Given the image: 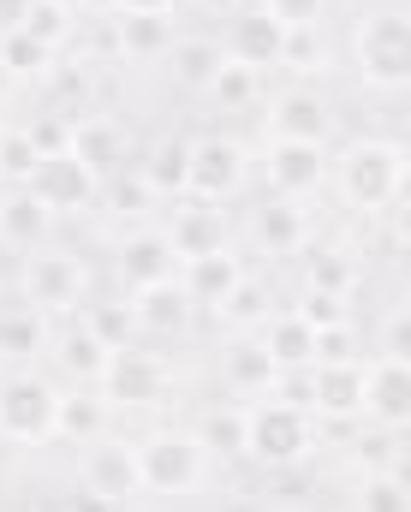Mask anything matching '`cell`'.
Masks as SVG:
<instances>
[{"instance_id":"obj_1","label":"cell","mask_w":411,"mask_h":512,"mask_svg":"<svg viewBox=\"0 0 411 512\" xmlns=\"http://www.w3.org/2000/svg\"><path fill=\"white\" fill-rule=\"evenodd\" d=\"M328 185L352 215L382 221L394 203H406V143L400 137H352L346 149H328Z\"/></svg>"},{"instance_id":"obj_2","label":"cell","mask_w":411,"mask_h":512,"mask_svg":"<svg viewBox=\"0 0 411 512\" xmlns=\"http://www.w3.org/2000/svg\"><path fill=\"white\" fill-rule=\"evenodd\" d=\"M322 447V423L286 399H245V465L257 471H304Z\"/></svg>"},{"instance_id":"obj_3","label":"cell","mask_w":411,"mask_h":512,"mask_svg":"<svg viewBox=\"0 0 411 512\" xmlns=\"http://www.w3.org/2000/svg\"><path fill=\"white\" fill-rule=\"evenodd\" d=\"M352 72L376 96H400L411 84V18L406 6H370L352 24Z\"/></svg>"},{"instance_id":"obj_4","label":"cell","mask_w":411,"mask_h":512,"mask_svg":"<svg viewBox=\"0 0 411 512\" xmlns=\"http://www.w3.org/2000/svg\"><path fill=\"white\" fill-rule=\"evenodd\" d=\"M132 441H137L143 495H155V501H185V495H197V489L215 477L209 453H203V447H197V435H191V429H179V423H161V429L132 435Z\"/></svg>"},{"instance_id":"obj_5","label":"cell","mask_w":411,"mask_h":512,"mask_svg":"<svg viewBox=\"0 0 411 512\" xmlns=\"http://www.w3.org/2000/svg\"><path fill=\"white\" fill-rule=\"evenodd\" d=\"M54 399L60 382L42 376L36 364H18L0 376V441L18 447V453H36L54 441Z\"/></svg>"},{"instance_id":"obj_6","label":"cell","mask_w":411,"mask_h":512,"mask_svg":"<svg viewBox=\"0 0 411 512\" xmlns=\"http://www.w3.org/2000/svg\"><path fill=\"white\" fill-rule=\"evenodd\" d=\"M102 399L114 405V417L120 411H161V405H173V393H179V370H173V358H161V352H149V346H120L114 358H108V370H102Z\"/></svg>"},{"instance_id":"obj_7","label":"cell","mask_w":411,"mask_h":512,"mask_svg":"<svg viewBox=\"0 0 411 512\" xmlns=\"http://www.w3.org/2000/svg\"><path fill=\"white\" fill-rule=\"evenodd\" d=\"M18 298H24L30 310L54 316V322H60V316H78L84 298H90V268H84V256L54 251V245L30 251L18 262Z\"/></svg>"},{"instance_id":"obj_8","label":"cell","mask_w":411,"mask_h":512,"mask_svg":"<svg viewBox=\"0 0 411 512\" xmlns=\"http://www.w3.org/2000/svg\"><path fill=\"white\" fill-rule=\"evenodd\" d=\"M251 185V149L227 131H209V137H191V161H185V197L197 203H233L239 191Z\"/></svg>"},{"instance_id":"obj_9","label":"cell","mask_w":411,"mask_h":512,"mask_svg":"<svg viewBox=\"0 0 411 512\" xmlns=\"http://www.w3.org/2000/svg\"><path fill=\"white\" fill-rule=\"evenodd\" d=\"M334 126H340V114H334V102L316 90V84H286V90H274L263 96V137H286V143H334Z\"/></svg>"},{"instance_id":"obj_10","label":"cell","mask_w":411,"mask_h":512,"mask_svg":"<svg viewBox=\"0 0 411 512\" xmlns=\"http://www.w3.org/2000/svg\"><path fill=\"white\" fill-rule=\"evenodd\" d=\"M310 239H316V221H310V209L292 203V197L263 191V197L251 203V215H245V245L257 256H269V262H298Z\"/></svg>"},{"instance_id":"obj_11","label":"cell","mask_w":411,"mask_h":512,"mask_svg":"<svg viewBox=\"0 0 411 512\" xmlns=\"http://www.w3.org/2000/svg\"><path fill=\"white\" fill-rule=\"evenodd\" d=\"M78 489H90V495H102V501H114V507H132L137 495H143V471H137V441L132 435L108 429L102 441H90V447L78 453Z\"/></svg>"},{"instance_id":"obj_12","label":"cell","mask_w":411,"mask_h":512,"mask_svg":"<svg viewBox=\"0 0 411 512\" xmlns=\"http://www.w3.org/2000/svg\"><path fill=\"white\" fill-rule=\"evenodd\" d=\"M263 185H269L274 197H292V203H304V197H316V191H328V149L322 143H286V137H263Z\"/></svg>"},{"instance_id":"obj_13","label":"cell","mask_w":411,"mask_h":512,"mask_svg":"<svg viewBox=\"0 0 411 512\" xmlns=\"http://www.w3.org/2000/svg\"><path fill=\"white\" fill-rule=\"evenodd\" d=\"M30 191L48 203V215H54V221H60V215H90V209L102 203V173H96V167H84V161L66 149V155H42V161H36Z\"/></svg>"},{"instance_id":"obj_14","label":"cell","mask_w":411,"mask_h":512,"mask_svg":"<svg viewBox=\"0 0 411 512\" xmlns=\"http://www.w3.org/2000/svg\"><path fill=\"white\" fill-rule=\"evenodd\" d=\"M364 429H382V435H400L411 423V364L406 358H364V411H358Z\"/></svg>"},{"instance_id":"obj_15","label":"cell","mask_w":411,"mask_h":512,"mask_svg":"<svg viewBox=\"0 0 411 512\" xmlns=\"http://www.w3.org/2000/svg\"><path fill=\"white\" fill-rule=\"evenodd\" d=\"M161 233H167V245H173L179 262L209 256V251H227V245H233V221H227V209H221V203H197V197H179V203L167 209Z\"/></svg>"},{"instance_id":"obj_16","label":"cell","mask_w":411,"mask_h":512,"mask_svg":"<svg viewBox=\"0 0 411 512\" xmlns=\"http://www.w3.org/2000/svg\"><path fill=\"white\" fill-rule=\"evenodd\" d=\"M179 274V256L167 245V233H161V221H149V227H126L120 239H114V280L137 292V286H155V280H173Z\"/></svg>"},{"instance_id":"obj_17","label":"cell","mask_w":411,"mask_h":512,"mask_svg":"<svg viewBox=\"0 0 411 512\" xmlns=\"http://www.w3.org/2000/svg\"><path fill=\"white\" fill-rule=\"evenodd\" d=\"M179 36V12H114L108 18V48L126 66H161Z\"/></svg>"},{"instance_id":"obj_18","label":"cell","mask_w":411,"mask_h":512,"mask_svg":"<svg viewBox=\"0 0 411 512\" xmlns=\"http://www.w3.org/2000/svg\"><path fill=\"white\" fill-rule=\"evenodd\" d=\"M364 411V358L310 364V417L316 423H358Z\"/></svg>"},{"instance_id":"obj_19","label":"cell","mask_w":411,"mask_h":512,"mask_svg":"<svg viewBox=\"0 0 411 512\" xmlns=\"http://www.w3.org/2000/svg\"><path fill=\"white\" fill-rule=\"evenodd\" d=\"M42 358L54 364V376H66V387H96L114 352H108V346L78 322V316H60V322H54V334H48V352H42Z\"/></svg>"},{"instance_id":"obj_20","label":"cell","mask_w":411,"mask_h":512,"mask_svg":"<svg viewBox=\"0 0 411 512\" xmlns=\"http://www.w3.org/2000/svg\"><path fill=\"white\" fill-rule=\"evenodd\" d=\"M221 48H227V60H239V66H251V72H280V48H286V24H274L263 6H239L233 12V24H227V36H221Z\"/></svg>"},{"instance_id":"obj_21","label":"cell","mask_w":411,"mask_h":512,"mask_svg":"<svg viewBox=\"0 0 411 512\" xmlns=\"http://www.w3.org/2000/svg\"><path fill=\"white\" fill-rule=\"evenodd\" d=\"M126 304H132L137 334H149V340H179V334L197 322V304L185 298V286H179V280L137 286V292H126Z\"/></svg>"},{"instance_id":"obj_22","label":"cell","mask_w":411,"mask_h":512,"mask_svg":"<svg viewBox=\"0 0 411 512\" xmlns=\"http://www.w3.org/2000/svg\"><path fill=\"white\" fill-rule=\"evenodd\" d=\"M179 286H185V298L197 304V316H209L239 280H245V251L239 245H227V251H209V256H191V262H179V274H173Z\"/></svg>"},{"instance_id":"obj_23","label":"cell","mask_w":411,"mask_h":512,"mask_svg":"<svg viewBox=\"0 0 411 512\" xmlns=\"http://www.w3.org/2000/svg\"><path fill=\"white\" fill-rule=\"evenodd\" d=\"M54 239V215L30 185H0V245L6 251H42Z\"/></svg>"},{"instance_id":"obj_24","label":"cell","mask_w":411,"mask_h":512,"mask_svg":"<svg viewBox=\"0 0 411 512\" xmlns=\"http://www.w3.org/2000/svg\"><path fill=\"white\" fill-rule=\"evenodd\" d=\"M108 429H114V405L102 399V387H60V399H54V441L90 447Z\"/></svg>"},{"instance_id":"obj_25","label":"cell","mask_w":411,"mask_h":512,"mask_svg":"<svg viewBox=\"0 0 411 512\" xmlns=\"http://www.w3.org/2000/svg\"><path fill=\"white\" fill-rule=\"evenodd\" d=\"M126 149H132V131H126V120H114V114H96V108L72 120V155H78L84 167H96L102 179L126 167Z\"/></svg>"},{"instance_id":"obj_26","label":"cell","mask_w":411,"mask_h":512,"mask_svg":"<svg viewBox=\"0 0 411 512\" xmlns=\"http://www.w3.org/2000/svg\"><path fill=\"white\" fill-rule=\"evenodd\" d=\"M257 340H263V352L274 358V370H310L316 364V328L292 304H274L269 322L257 328Z\"/></svg>"},{"instance_id":"obj_27","label":"cell","mask_w":411,"mask_h":512,"mask_svg":"<svg viewBox=\"0 0 411 512\" xmlns=\"http://www.w3.org/2000/svg\"><path fill=\"white\" fill-rule=\"evenodd\" d=\"M221 60H227V48H221V36H197V30H179L161 66L173 72V84H179V90H191V96H203V90L215 84V72H221Z\"/></svg>"},{"instance_id":"obj_28","label":"cell","mask_w":411,"mask_h":512,"mask_svg":"<svg viewBox=\"0 0 411 512\" xmlns=\"http://www.w3.org/2000/svg\"><path fill=\"white\" fill-rule=\"evenodd\" d=\"M274 358L263 352V340L257 334H233L227 340V352H221V382H227V393L233 399H263L274 387Z\"/></svg>"},{"instance_id":"obj_29","label":"cell","mask_w":411,"mask_h":512,"mask_svg":"<svg viewBox=\"0 0 411 512\" xmlns=\"http://www.w3.org/2000/svg\"><path fill=\"white\" fill-rule=\"evenodd\" d=\"M48 334H54V316L30 310L24 298L0 304V358H6L12 370H18V364H36V358L48 352Z\"/></svg>"},{"instance_id":"obj_30","label":"cell","mask_w":411,"mask_h":512,"mask_svg":"<svg viewBox=\"0 0 411 512\" xmlns=\"http://www.w3.org/2000/svg\"><path fill=\"white\" fill-rule=\"evenodd\" d=\"M197 447L209 453V465H245V399H221L197 417Z\"/></svg>"},{"instance_id":"obj_31","label":"cell","mask_w":411,"mask_h":512,"mask_svg":"<svg viewBox=\"0 0 411 512\" xmlns=\"http://www.w3.org/2000/svg\"><path fill=\"white\" fill-rule=\"evenodd\" d=\"M304 286H316V292H334V298H358V286H364V262L358 251H346V245H304Z\"/></svg>"},{"instance_id":"obj_32","label":"cell","mask_w":411,"mask_h":512,"mask_svg":"<svg viewBox=\"0 0 411 512\" xmlns=\"http://www.w3.org/2000/svg\"><path fill=\"white\" fill-rule=\"evenodd\" d=\"M185 161H191V137L161 131V137L137 155V173H143V185H149L161 203H179V197H185Z\"/></svg>"},{"instance_id":"obj_33","label":"cell","mask_w":411,"mask_h":512,"mask_svg":"<svg viewBox=\"0 0 411 512\" xmlns=\"http://www.w3.org/2000/svg\"><path fill=\"white\" fill-rule=\"evenodd\" d=\"M269 310H274V292H269V274H251L245 268V280L209 310V322L215 328H227V334H257L263 322H269Z\"/></svg>"},{"instance_id":"obj_34","label":"cell","mask_w":411,"mask_h":512,"mask_svg":"<svg viewBox=\"0 0 411 512\" xmlns=\"http://www.w3.org/2000/svg\"><path fill=\"white\" fill-rule=\"evenodd\" d=\"M102 203H108V215H114L120 227H149L161 197L143 185V173H137V167H120V173H108V179H102Z\"/></svg>"},{"instance_id":"obj_35","label":"cell","mask_w":411,"mask_h":512,"mask_svg":"<svg viewBox=\"0 0 411 512\" xmlns=\"http://www.w3.org/2000/svg\"><path fill=\"white\" fill-rule=\"evenodd\" d=\"M346 512H411V489H406V471L400 465H376L352 483V501Z\"/></svg>"},{"instance_id":"obj_36","label":"cell","mask_w":411,"mask_h":512,"mask_svg":"<svg viewBox=\"0 0 411 512\" xmlns=\"http://www.w3.org/2000/svg\"><path fill=\"white\" fill-rule=\"evenodd\" d=\"M209 102H215V114H251V108H263V72H251V66H239V60H221V72H215V84L203 90Z\"/></svg>"},{"instance_id":"obj_37","label":"cell","mask_w":411,"mask_h":512,"mask_svg":"<svg viewBox=\"0 0 411 512\" xmlns=\"http://www.w3.org/2000/svg\"><path fill=\"white\" fill-rule=\"evenodd\" d=\"M0 60H6V72H12L18 84H48L54 66H60V48L36 42L30 30H6V36H0Z\"/></svg>"},{"instance_id":"obj_38","label":"cell","mask_w":411,"mask_h":512,"mask_svg":"<svg viewBox=\"0 0 411 512\" xmlns=\"http://www.w3.org/2000/svg\"><path fill=\"white\" fill-rule=\"evenodd\" d=\"M328 60H334V48H328L322 24L286 30V48H280V72H292V84H310V78H322V72H328Z\"/></svg>"},{"instance_id":"obj_39","label":"cell","mask_w":411,"mask_h":512,"mask_svg":"<svg viewBox=\"0 0 411 512\" xmlns=\"http://www.w3.org/2000/svg\"><path fill=\"white\" fill-rule=\"evenodd\" d=\"M78 322H84L108 352H120V346H132L137 340V322H132V304H126V298H84Z\"/></svg>"},{"instance_id":"obj_40","label":"cell","mask_w":411,"mask_h":512,"mask_svg":"<svg viewBox=\"0 0 411 512\" xmlns=\"http://www.w3.org/2000/svg\"><path fill=\"white\" fill-rule=\"evenodd\" d=\"M78 24H84V18L72 12V0H30V12H24L18 30H30L36 42H48V48L66 54V48L78 42Z\"/></svg>"},{"instance_id":"obj_41","label":"cell","mask_w":411,"mask_h":512,"mask_svg":"<svg viewBox=\"0 0 411 512\" xmlns=\"http://www.w3.org/2000/svg\"><path fill=\"white\" fill-rule=\"evenodd\" d=\"M36 143L24 137V126H0V185H30L36 173Z\"/></svg>"},{"instance_id":"obj_42","label":"cell","mask_w":411,"mask_h":512,"mask_svg":"<svg viewBox=\"0 0 411 512\" xmlns=\"http://www.w3.org/2000/svg\"><path fill=\"white\" fill-rule=\"evenodd\" d=\"M18 126L36 143V155H66V149H72V114H60V108H42V114H30V120H18Z\"/></svg>"},{"instance_id":"obj_43","label":"cell","mask_w":411,"mask_h":512,"mask_svg":"<svg viewBox=\"0 0 411 512\" xmlns=\"http://www.w3.org/2000/svg\"><path fill=\"white\" fill-rule=\"evenodd\" d=\"M292 310H298L310 328H334V322H352V298H334V292H316V286H298Z\"/></svg>"},{"instance_id":"obj_44","label":"cell","mask_w":411,"mask_h":512,"mask_svg":"<svg viewBox=\"0 0 411 512\" xmlns=\"http://www.w3.org/2000/svg\"><path fill=\"white\" fill-rule=\"evenodd\" d=\"M257 6L269 12L274 24L304 30V24H328V6H334V0H257Z\"/></svg>"},{"instance_id":"obj_45","label":"cell","mask_w":411,"mask_h":512,"mask_svg":"<svg viewBox=\"0 0 411 512\" xmlns=\"http://www.w3.org/2000/svg\"><path fill=\"white\" fill-rule=\"evenodd\" d=\"M334 358H358V328L352 322L316 328V364H334Z\"/></svg>"},{"instance_id":"obj_46","label":"cell","mask_w":411,"mask_h":512,"mask_svg":"<svg viewBox=\"0 0 411 512\" xmlns=\"http://www.w3.org/2000/svg\"><path fill=\"white\" fill-rule=\"evenodd\" d=\"M376 352H382V358H406V352H411L406 304H388V316H382V340H376Z\"/></svg>"},{"instance_id":"obj_47","label":"cell","mask_w":411,"mask_h":512,"mask_svg":"<svg viewBox=\"0 0 411 512\" xmlns=\"http://www.w3.org/2000/svg\"><path fill=\"white\" fill-rule=\"evenodd\" d=\"M48 512H126V507H114V501H102V495H90V489H78V483H72V489H66Z\"/></svg>"},{"instance_id":"obj_48","label":"cell","mask_w":411,"mask_h":512,"mask_svg":"<svg viewBox=\"0 0 411 512\" xmlns=\"http://www.w3.org/2000/svg\"><path fill=\"white\" fill-rule=\"evenodd\" d=\"M24 12H30V0H0V36H6V30H18V24H24Z\"/></svg>"},{"instance_id":"obj_49","label":"cell","mask_w":411,"mask_h":512,"mask_svg":"<svg viewBox=\"0 0 411 512\" xmlns=\"http://www.w3.org/2000/svg\"><path fill=\"white\" fill-rule=\"evenodd\" d=\"M215 512H269V507H263V495H227Z\"/></svg>"},{"instance_id":"obj_50","label":"cell","mask_w":411,"mask_h":512,"mask_svg":"<svg viewBox=\"0 0 411 512\" xmlns=\"http://www.w3.org/2000/svg\"><path fill=\"white\" fill-rule=\"evenodd\" d=\"M120 12H179V0H120Z\"/></svg>"},{"instance_id":"obj_51","label":"cell","mask_w":411,"mask_h":512,"mask_svg":"<svg viewBox=\"0 0 411 512\" xmlns=\"http://www.w3.org/2000/svg\"><path fill=\"white\" fill-rule=\"evenodd\" d=\"M18 90H24V84H18V78L6 72V60H0V108H12V102H18Z\"/></svg>"},{"instance_id":"obj_52","label":"cell","mask_w":411,"mask_h":512,"mask_svg":"<svg viewBox=\"0 0 411 512\" xmlns=\"http://www.w3.org/2000/svg\"><path fill=\"white\" fill-rule=\"evenodd\" d=\"M191 6H197V12H221V18H233V12L251 6V0H191Z\"/></svg>"},{"instance_id":"obj_53","label":"cell","mask_w":411,"mask_h":512,"mask_svg":"<svg viewBox=\"0 0 411 512\" xmlns=\"http://www.w3.org/2000/svg\"><path fill=\"white\" fill-rule=\"evenodd\" d=\"M72 12H108V18H114V12H120V0H72Z\"/></svg>"},{"instance_id":"obj_54","label":"cell","mask_w":411,"mask_h":512,"mask_svg":"<svg viewBox=\"0 0 411 512\" xmlns=\"http://www.w3.org/2000/svg\"><path fill=\"white\" fill-rule=\"evenodd\" d=\"M42 512H48V507H42Z\"/></svg>"}]
</instances>
